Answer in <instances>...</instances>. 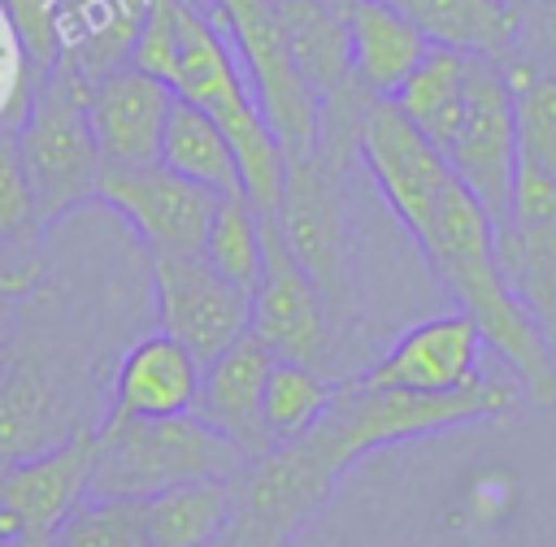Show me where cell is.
I'll list each match as a JSON object with an SVG mask.
<instances>
[{"label": "cell", "instance_id": "6da1fadb", "mask_svg": "<svg viewBox=\"0 0 556 547\" xmlns=\"http://www.w3.org/2000/svg\"><path fill=\"white\" fill-rule=\"evenodd\" d=\"M417 247L426 265L434 269V278L443 282V291L456 300V308L473 317L486 347L513 369L517 386L534 404L552 408L556 404V356H552L556 347L539 330L534 313L504 282L495 265V221L456 174L443 187L430 230L417 239Z\"/></svg>", "mask_w": 556, "mask_h": 547}, {"label": "cell", "instance_id": "7a4b0ae2", "mask_svg": "<svg viewBox=\"0 0 556 547\" xmlns=\"http://www.w3.org/2000/svg\"><path fill=\"white\" fill-rule=\"evenodd\" d=\"M517 404V386L500 378H482L465 391H408V386H365L348 382L339 386L334 404L321 412V421L308 430L317 451L343 473L352 460H361L374 447L426 438L439 430H456L469 421L500 417Z\"/></svg>", "mask_w": 556, "mask_h": 547}, {"label": "cell", "instance_id": "3957f363", "mask_svg": "<svg viewBox=\"0 0 556 547\" xmlns=\"http://www.w3.org/2000/svg\"><path fill=\"white\" fill-rule=\"evenodd\" d=\"M248 456L195 412L96 425L87 499H152L156 491L208 478H239Z\"/></svg>", "mask_w": 556, "mask_h": 547}, {"label": "cell", "instance_id": "277c9868", "mask_svg": "<svg viewBox=\"0 0 556 547\" xmlns=\"http://www.w3.org/2000/svg\"><path fill=\"white\" fill-rule=\"evenodd\" d=\"M87 91L91 87L78 82L74 74L52 69L48 78L35 82V96L22 113V122L13 126L17 161L30 182L35 213H39L43 230L96 195L104 156H100L91 122H87Z\"/></svg>", "mask_w": 556, "mask_h": 547}, {"label": "cell", "instance_id": "5b68a950", "mask_svg": "<svg viewBox=\"0 0 556 547\" xmlns=\"http://www.w3.org/2000/svg\"><path fill=\"white\" fill-rule=\"evenodd\" d=\"M217 22L230 35V48L239 56V69L274 126L287 161L304 156L321 143V96L300 74L274 0H208Z\"/></svg>", "mask_w": 556, "mask_h": 547}, {"label": "cell", "instance_id": "8992f818", "mask_svg": "<svg viewBox=\"0 0 556 547\" xmlns=\"http://www.w3.org/2000/svg\"><path fill=\"white\" fill-rule=\"evenodd\" d=\"M278 221L291 252L321 287L330 317H339L348 308V195H343V161H334L321 143L287 161V191Z\"/></svg>", "mask_w": 556, "mask_h": 547}, {"label": "cell", "instance_id": "52a82bcc", "mask_svg": "<svg viewBox=\"0 0 556 547\" xmlns=\"http://www.w3.org/2000/svg\"><path fill=\"white\" fill-rule=\"evenodd\" d=\"M156 321L200 365L252 330V295L222 278L200 252H152Z\"/></svg>", "mask_w": 556, "mask_h": 547}, {"label": "cell", "instance_id": "ba28073f", "mask_svg": "<svg viewBox=\"0 0 556 547\" xmlns=\"http://www.w3.org/2000/svg\"><path fill=\"white\" fill-rule=\"evenodd\" d=\"M356 148H361V161H365L378 195L387 200V208L400 217V226L413 239H421L430 230L443 187L452 182L447 156L400 113V104L391 96L369 100V109L361 117Z\"/></svg>", "mask_w": 556, "mask_h": 547}, {"label": "cell", "instance_id": "9c48e42d", "mask_svg": "<svg viewBox=\"0 0 556 547\" xmlns=\"http://www.w3.org/2000/svg\"><path fill=\"white\" fill-rule=\"evenodd\" d=\"M330 326V304L291 252L278 213H261V282L252 291V330L274 347V356L326 369Z\"/></svg>", "mask_w": 556, "mask_h": 547}, {"label": "cell", "instance_id": "30bf717a", "mask_svg": "<svg viewBox=\"0 0 556 547\" xmlns=\"http://www.w3.org/2000/svg\"><path fill=\"white\" fill-rule=\"evenodd\" d=\"M91 200L109 204L143 239L148 252H204V234L222 195L165 169L161 161L152 165L104 161Z\"/></svg>", "mask_w": 556, "mask_h": 547}, {"label": "cell", "instance_id": "8fae6325", "mask_svg": "<svg viewBox=\"0 0 556 547\" xmlns=\"http://www.w3.org/2000/svg\"><path fill=\"white\" fill-rule=\"evenodd\" d=\"M452 174L473 191V200L491 213L500 226L508 217L513 195V161H517V135H513V91L504 82L500 61H469V91L465 113L443 148Z\"/></svg>", "mask_w": 556, "mask_h": 547}, {"label": "cell", "instance_id": "7c38bea8", "mask_svg": "<svg viewBox=\"0 0 556 547\" xmlns=\"http://www.w3.org/2000/svg\"><path fill=\"white\" fill-rule=\"evenodd\" d=\"M482 352L486 339L473 326L469 313L452 308L439 313L413 330H404L382 360H374L356 382L365 386H408V391H465L478 386L482 373Z\"/></svg>", "mask_w": 556, "mask_h": 547}, {"label": "cell", "instance_id": "4fadbf2b", "mask_svg": "<svg viewBox=\"0 0 556 547\" xmlns=\"http://www.w3.org/2000/svg\"><path fill=\"white\" fill-rule=\"evenodd\" d=\"M174 87L139 65H117L87 91V122L109 165H152L174 109Z\"/></svg>", "mask_w": 556, "mask_h": 547}, {"label": "cell", "instance_id": "5bb4252c", "mask_svg": "<svg viewBox=\"0 0 556 547\" xmlns=\"http://www.w3.org/2000/svg\"><path fill=\"white\" fill-rule=\"evenodd\" d=\"M274 360H278L274 347L256 330H248L222 356H213L200 373V395L191 412L204 417L217 434H226L248 456V465L274 447L265 430V382Z\"/></svg>", "mask_w": 556, "mask_h": 547}, {"label": "cell", "instance_id": "9a60e30c", "mask_svg": "<svg viewBox=\"0 0 556 547\" xmlns=\"http://www.w3.org/2000/svg\"><path fill=\"white\" fill-rule=\"evenodd\" d=\"M96 460V425H78L65 443L22 465L0 469V508L17 517L26 534H48L87 499Z\"/></svg>", "mask_w": 556, "mask_h": 547}, {"label": "cell", "instance_id": "2e32d148", "mask_svg": "<svg viewBox=\"0 0 556 547\" xmlns=\"http://www.w3.org/2000/svg\"><path fill=\"white\" fill-rule=\"evenodd\" d=\"M200 373L204 365L165 330L139 339L126 347V356L117 360L113 373V395L104 408L100 425H122V421H139V417H174V412H191L195 395H200Z\"/></svg>", "mask_w": 556, "mask_h": 547}, {"label": "cell", "instance_id": "e0dca14e", "mask_svg": "<svg viewBox=\"0 0 556 547\" xmlns=\"http://www.w3.org/2000/svg\"><path fill=\"white\" fill-rule=\"evenodd\" d=\"M513 195L508 217L517 226H556V74L539 69L513 91Z\"/></svg>", "mask_w": 556, "mask_h": 547}, {"label": "cell", "instance_id": "ac0fdd59", "mask_svg": "<svg viewBox=\"0 0 556 547\" xmlns=\"http://www.w3.org/2000/svg\"><path fill=\"white\" fill-rule=\"evenodd\" d=\"M78 430L61 386L35 352H4L0 365V469L52 451Z\"/></svg>", "mask_w": 556, "mask_h": 547}, {"label": "cell", "instance_id": "d6986e66", "mask_svg": "<svg viewBox=\"0 0 556 547\" xmlns=\"http://www.w3.org/2000/svg\"><path fill=\"white\" fill-rule=\"evenodd\" d=\"M348 43L352 74L369 96H395L430 52V39L391 0H356L348 13Z\"/></svg>", "mask_w": 556, "mask_h": 547}, {"label": "cell", "instance_id": "ffe728a7", "mask_svg": "<svg viewBox=\"0 0 556 547\" xmlns=\"http://www.w3.org/2000/svg\"><path fill=\"white\" fill-rule=\"evenodd\" d=\"M434 48L504 61L517 43V9L508 0H391Z\"/></svg>", "mask_w": 556, "mask_h": 547}, {"label": "cell", "instance_id": "44dd1931", "mask_svg": "<svg viewBox=\"0 0 556 547\" xmlns=\"http://www.w3.org/2000/svg\"><path fill=\"white\" fill-rule=\"evenodd\" d=\"M235 478L182 482L143 499V530L152 547H208L235 521Z\"/></svg>", "mask_w": 556, "mask_h": 547}, {"label": "cell", "instance_id": "7402d4cb", "mask_svg": "<svg viewBox=\"0 0 556 547\" xmlns=\"http://www.w3.org/2000/svg\"><path fill=\"white\" fill-rule=\"evenodd\" d=\"M287 48L313 91L326 100L352 78V43H348V13L326 0H274Z\"/></svg>", "mask_w": 556, "mask_h": 547}, {"label": "cell", "instance_id": "603a6c76", "mask_svg": "<svg viewBox=\"0 0 556 547\" xmlns=\"http://www.w3.org/2000/svg\"><path fill=\"white\" fill-rule=\"evenodd\" d=\"M165 169L217 191V195H235L243 191V178H239V161L230 152V139L222 135L217 117L191 100H174L169 109V122H165V135H161V156H156Z\"/></svg>", "mask_w": 556, "mask_h": 547}, {"label": "cell", "instance_id": "cb8c5ba5", "mask_svg": "<svg viewBox=\"0 0 556 547\" xmlns=\"http://www.w3.org/2000/svg\"><path fill=\"white\" fill-rule=\"evenodd\" d=\"M469 61L452 48H434L421 56V65L404 78V87L391 96L400 104V113L443 152L460 126L465 113V91H469Z\"/></svg>", "mask_w": 556, "mask_h": 547}, {"label": "cell", "instance_id": "d4e9b609", "mask_svg": "<svg viewBox=\"0 0 556 547\" xmlns=\"http://www.w3.org/2000/svg\"><path fill=\"white\" fill-rule=\"evenodd\" d=\"M495 265L556 347V226H495Z\"/></svg>", "mask_w": 556, "mask_h": 547}, {"label": "cell", "instance_id": "484cf974", "mask_svg": "<svg viewBox=\"0 0 556 547\" xmlns=\"http://www.w3.org/2000/svg\"><path fill=\"white\" fill-rule=\"evenodd\" d=\"M39 234H43V226H39L35 195H30V182L17 161L13 130L0 122V260H9L0 269V291L22 295L39 282V260H17V252L35 247Z\"/></svg>", "mask_w": 556, "mask_h": 547}, {"label": "cell", "instance_id": "4316f807", "mask_svg": "<svg viewBox=\"0 0 556 547\" xmlns=\"http://www.w3.org/2000/svg\"><path fill=\"white\" fill-rule=\"evenodd\" d=\"M339 386L326 378V369L304 365V360H287L278 356L265 382V430L274 443H291L300 434H308L321 412L334 404Z\"/></svg>", "mask_w": 556, "mask_h": 547}, {"label": "cell", "instance_id": "83f0119b", "mask_svg": "<svg viewBox=\"0 0 556 547\" xmlns=\"http://www.w3.org/2000/svg\"><path fill=\"white\" fill-rule=\"evenodd\" d=\"M222 278H230L239 291H256L261 282V208L235 191L222 195L204 234V252H200Z\"/></svg>", "mask_w": 556, "mask_h": 547}, {"label": "cell", "instance_id": "f1b7e54d", "mask_svg": "<svg viewBox=\"0 0 556 547\" xmlns=\"http://www.w3.org/2000/svg\"><path fill=\"white\" fill-rule=\"evenodd\" d=\"M52 547H152L143 499H83L52 530Z\"/></svg>", "mask_w": 556, "mask_h": 547}, {"label": "cell", "instance_id": "f546056e", "mask_svg": "<svg viewBox=\"0 0 556 547\" xmlns=\"http://www.w3.org/2000/svg\"><path fill=\"white\" fill-rule=\"evenodd\" d=\"M517 52H526L539 69L556 74V0L517 4Z\"/></svg>", "mask_w": 556, "mask_h": 547}, {"label": "cell", "instance_id": "4dcf8cb0", "mask_svg": "<svg viewBox=\"0 0 556 547\" xmlns=\"http://www.w3.org/2000/svg\"><path fill=\"white\" fill-rule=\"evenodd\" d=\"M0 547H52V538H48V534H26V530H22V534H13V538L0 543Z\"/></svg>", "mask_w": 556, "mask_h": 547}, {"label": "cell", "instance_id": "1f68e13d", "mask_svg": "<svg viewBox=\"0 0 556 547\" xmlns=\"http://www.w3.org/2000/svg\"><path fill=\"white\" fill-rule=\"evenodd\" d=\"M13 534H22V525H17V517H13V512H4V508H0V543H9Z\"/></svg>", "mask_w": 556, "mask_h": 547}, {"label": "cell", "instance_id": "d6a6232c", "mask_svg": "<svg viewBox=\"0 0 556 547\" xmlns=\"http://www.w3.org/2000/svg\"><path fill=\"white\" fill-rule=\"evenodd\" d=\"M208 547H243V543H239V538H235V534H230V530H226V534H222V538H213V543H208Z\"/></svg>", "mask_w": 556, "mask_h": 547}, {"label": "cell", "instance_id": "836d02e7", "mask_svg": "<svg viewBox=\"0 0 556 547\" xmlns=\"http://www.w3.org/2000/svg\"><path fill=\"white\" fill-rule=\"evenodd\" d=\"M326 4H334L339 13H352V4H356V0H326Z\"/></svg>", "mask_w": 556, "mask_h": 547}, {"label": "cell", "instance_id": "e575fe53", "mask_svg": "<svg viewBox=\"0 0 556 547\" xmlns=\"http://www.w3.org/2000/svg\"><path fill=\"white\" fill-rule=\"evenodd\" d=\"M508 4H513V9H517V4H526V0H508Z\"/></svg>", "mask_w": 556, "mask_h": 547}, {"label": "cell", "instance_id": "d590c367", "mask_svg": "<svg viewBox=\"0 0 556 547\" xmlns=\"http://www.w3.org/2000/svg\"><path fill=\"white\" fill-rule=\"evenodd\" d=\"M0 365H4V352H0Z\"/></svg>", "mask_w": 556, "mask_h": 547}]
</instances>
